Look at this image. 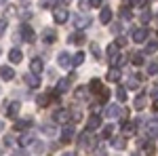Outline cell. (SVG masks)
<instances>
[{
  "label": "cell",
  "instance_id": "obj_1",
  "mask_svg": "<svg viewBox=\"0 0 158 156\" xmlns=\"http://www.w3.org/2000/svg\"><path fill=\"white\" fill-rule=\"evenodd\" d=\"M127 118V110L120 108V106H116V103H112L106 108V118Z\"/></svg>",
  "mask_w": 158,
  "mask_h": 156
},
{
  "label": "cell",
  "instance_id": "obj_2",
  "mask_svg": "<svg viewBox=\"0 0 158 156\" xmlns=\"http://www.w3.org/2000/svg\"><path fill=\"white\" fill-rule=\"evenodd\" d=\"M78 145H80V150H89V148H95V139H93V135H91V131H82V135H80V139H78Z\"/></svg>",
  "mask_w": 158,
  "mask_h": 156
},
{
  "label": "cell",
  "instance_id": "obj_3",
  "mask_svg": "<svg viewBox=\"0 0 158 156\" xmlns=\"http://www.w3.org/2000/svg\"><path fill=\"white\" fill-rule=\"evenodd\" d=\"M148 36H150V32H148L146 27H135L133 30V42H137V44H141V42H146Z\"/></svg>",
  "mask_w": 158,
  "mask_h": 156
},
{
  "label": "cell",
  "instance_id": "obj_4",
  "mask_svg": "<svg viewBox=\"0 0 158 156\" xmlns=\"http://www.w3.org/2000/svg\"><path fill=\"white\" fill-rule=\"evenodd\" d=\"M19 34H21V38L23 40H27V42H34L36 40V34H34V30L30 27L27 23H23L21 27H19Z\"/></svg>",
  "mask_w": 158,
  "mask_h": 156
},
{
  "label": "cell",
  "instance_id": "obj_5",
  "mask_svg": "<svg viewBox=\"0 0 158 156\" xmlns=\"http://www.w3.org/2000/svg\"><path fill=\"white\" fill-rule=\"evenodd\" d=\"M91 21H93V19H91L89 15H76V17H74V25H76L78 30L89 27V25H91Z\"/></svg>",
  "mask_w": 158,
  "mask_h": 156
},
{
  "label": "cell",
  "instance_id": "obj_6",
  "mask_svg": "<svg viewBox=\"0 0 158 156\" xmlns=\"http://www.w3.org/2000/svg\"><path fill=\"white\" fill-rule=\"evenodd\" d=\"M146 133L150 137H158V118H150L146 122Z\"/></svg>",
  "mask_w": 158,
  "mask_h": 156
},
{
  "label": "cell",
  "instance_id": "obj_7",
  "mask_svg": "<svg viewBox=\"0 0 158 156\" xmlns=\"http://www.w3.org/2000/svg\"><path fill=\"white\" fill-rule=\"evenodd\" d=\"M23 82L27 84V86H30V89H38V86H40V78H38V74H25L23 76Z\"/></svg>",
  "mask_w": 158,
  "mask_h": 156
},
{
  "label": "cell",
  "instance_id": "obj_8",
  "mask_svg": "<svg viewBox=\"0 0 158 156\" xmlns=\"http://www.w3.org/2000/svg\"><path fill=\"white\" fill-rule=\"evenodd\" d=\"M53 17H55L57 23H65L68 17H70V13L65 11V9H53Z\"/></svg>",
  "mask_w": 158,
  "mask_h": 156
},
{
  "label": "cell",
  "instance_id": "obj_9",
  "mask_svg": "<svg viewBox=\"0 0 158 156\" xmlns=\"http://www.w3.org/2000/svg\"><path fill=\"white\" fill-rule=\"evenodd\" d=\"M74 127H63V131H61V144H70L74 139Z\"/></svg>",
  "mask_w": 158,
  "mask_h": 156
},
{
  "label": "cell",
  "instance_id": "obj_10",
  "mask_svg": "<svg viewBox=\"0 0 158 156\" xmlns=\"http://www.w3.org/2000/svg\"><path fill=\"white\" fill-rule=\"evenodd\" d=\"M70 118H72L70 110H57V112L53 114V120H57V122H68Z\"/></svg>",
  "mask_w": 158,
  "mask_h": 156
},
{
  "label": "cell",
  "instance_id": "obj_11",
  "mask_svg": "<svg viewBox=\"0 0 158 156\" xmlns=\"http://www.w3.org/2000/svg\"><path fill=\"white\" fill-rule=\"evenodd\" d=\"M85 40H86V36H85V34H82V32H80V30H78V32H74V34H70V36H68V42H70V44H82Z\"/></svg>",
  "mask_w": 158,
  "mask_h": 156
},
{
  "label": "cell",
  "instance_id": "obj_12",
  "mask_svg": "<svg viewBox=\"0 0 158 156\" xmlns=\"http://www.w3.org/2000/svg\"><path fill=\"white\" fill-rule=\"evenodd\" d=\"M101 127V118H99L97 114H93L91 118L86 120V131H95V129H99Z\"/></svg>",
  "mask_w": 158,
  "mask_h": 156
},
{
  "label": "cell",
  "instance_id": "obj_13",
  "mask_svg": "<svg viewBox=\"0 0 158 156\" xmlns=\"http://www.w3.org/2000/svg\"><path fill=\"white\" fill-rule=\"evenodd\" d=\"M135 131H137V122H129V120H127V122L122 124V135H124V137L135 135Z\"/></svg>",
  "mask_w": 158,
  "mask_h": 156
},
{
  "label": "cell",
  "instance_id": "obj_14",
  "mask_svg": "<svg viewBox=\"0 0 158 156\" xmlns=\"http://www.w3.org/2000/svg\"><path fill=\"white\" fill-rule=\"evenodd\" d=\"M99 21L103 25H108L112 21V11H110V6H101V13H99Z\"/></svg>",
  "mask_w": 158,
  "mask_h": 156
},
{
  "label": "cell",
  "instance_id": "obj_15",
  "mask_svg": "<svg viewBox=\"0 0 158 156\" xmlns=\"http://www.w3.org/2000/svg\"><path fill=\"white\" fill-rule=\"evenodd\" d=\"M0 78H2V80H13V78H15V70L9 68V65H2V68H0Z\"/></svg>",
  "mask_w": 158,
  "mask_h": 156
},
{
  "label": "cell",
  "instance_id": "obj_16",
  "mask_svg": "<svg viewBox=\"0 0 158 156\" xmlns=\"http://www.w3.org/2000/svg\"><path fill=\"white\" fill-rule=\"evenodd\" d=\"M42 40H44L47 44L55 42V40H57V32H55V30H51V27H47V30L42 32Z\"/></svg>",
  "mask_w": 158,
  "mask_h": 156
},
{
  "label": "cell",
  "instance_id": "obj_17",
  "mask_svg": "<svg viewBox=\"0 0 158 156\" xmlns=\"http://www.w3.org/2000/svg\"><path fill=\"white\" fill-rule=\"evenodd\" d=\"M139 82H141V76H139V74H131V76L127 78V86H129V89H137Z\"/></svg>",
  "mask_w": 158,
  "mask_h": 156
},
{
  "label": "cell",
  "instance_id": "obj_18",
  "mask_svg": "<svg viewBox=\"0 0 158 156\" xmlns=\"http://www.w3.org/2000/svg\"><path fill=\"white\" fill-rule=\"evenodd\" d=\"M19 108H21V103H19V101H13L11 106L6 108V116H9V118H15V116L19 114Z\"/></svg>",
  "mask_w": 158,
  "mask_h": 156
},
{
  "label": "cell",
  "instance_id": "obj_19",
  "mask_svg": "<svg viewBox=\"0 0 158 156\" xmlns=\"http://www.w3.org/2000/svg\"><path fill=\"white\" fill-rule=\"evenodd\" d=\"M89 89H91V91H93V93H101V91H103V89H106V86H103V84H101V80H99V78H93V80H91V82H89Z\"/></svg>",
  "mask_w": 158,
  "mask_h": 156
},
{
  "label": "cell",
  "instance_id": "obj_20",
  "mask_svg": "<svg viewBox=\"0 0 158 156\" xmlns=\"http://www.w3.org/2000/svg\"><path fill=\"white\" fill-rule=\"evenodd\" d=\"M68 86H70V78H63V80H59L57 89H55V95H63V93L68 91Z\"/></svg>",
  "mask_w": 158,
  "mask_h": 156
},
{
  "label": "cell",
  "instance_id": "obj_21",
  "mask_svg": "<svg viewBox=\"0 0 158 156\" xmlns=\"http://www.w3.org/2000/svg\"><path fill=\"white\" fill-rule=\"evenodd\" d=\"M32 124H34V122H32V120H30V118H25V120H17L13 129H15V131H23V129H30Z\"/></svg>",
  "mask_w": 158,
  "mask_h": 156
},
{
  "label": "cell",
  "instance_id": "obj_22",
  "mask_svg": "<svg viewBox=\"0 0 158 156\" xmlns=\"http://www.w3.org/2000/svg\"><path fill=\"white\" fill-rule=\"evenodd\" d=\"M42 68H44V65H42V59L34 57V59H32V63H30V70H32L34 74H40V72H42Z\"/></svg>",
  "mask_w": 158,
  "mask_h": 156
},
{
  "label": "cell",
  "instance_id": "obj_23",
  "mask_svg": "<svg viewBox=\"0 0 158 156\" xmlns=\"http://www.w3.org/2000/svg\"><path fill=\"white\" fill-rule=\"evenodd\" d=\"M108 80L110 82H118L120 80V68H112L108 72Z\"/></svg>",
  "mask_w": 158,
  "mask_h": 156
},
{
  "label": "cell",
  "instance_id": "obj_24",
  "mask_svg": "<svg viewBox=\"0 0 158 156\" xmlns=\"http://www.w3.org/2000/svg\"><path fill=\"white\" fill-rule=\"evenodd\" d=\"M9 59H11L13 63H19V61L23 59V55H21V51H19V48H11V53H9Z\"/></svg>",
  "mask_w": 158,
  "mask_h": 156
},
{
  "label": "cell",
  "instance_id": "obj_25",
  "mask_svg": "<svg viewBox=\"0 0 158 156\" xmlns=\"http://www.w3.org/2000/svg\"><path fill=\"white\" fill-rule=\"evenodd\" d=\"M57 61H59L61 68H70V65H72V61H70V55H68V53H59Z\"/></svg>",
  "mask_w": 158,
  "mask_h": 156
},
{
  "label": "cell",
  "instance_id": "obj_26",
  "mask_svg": "<svg viewBox=\"0 0 158 156\" xmlns=\"http://www.w3.org/2000/svg\"><path fill=\"white\" fill-rule=\"evenodd\" d=\"M53 97H57V95H55V93L51 91L49 95H40L36 101H38V106H40V108H44V106H49V99H53Z\"/></svg>",
  "mask_w": 158,
  "mask_h": 156
},
{
  "label": "cell",
  "instance_id": "obj_27",
  "mask_svg": "<svg viewBox=\"0 0 158 156\" xmlns=\"http://www.w3.org/2000/svg\"><path fill=\"white\" fill-rule=\"evenodd\" d=\"M148 106V99L143 95H139V97H135V101H133V108L135 110H143Z\"/></svg>",
  "mask_w": 158,
  "mask_h": 156
},
{
  "label": "cell",
  "instance_id": "obj_28",
  "mask_svg": "<svg viewBox=\"0 0 158 156\" xmlns=\"http://www.w3.org/2000/svg\"><path fill=\"white\" fill-rule=\"evenodd\" d=\"M36 139H34V135H30V133H25V135H21L19 137V145L23 148V145H27V144H34Z\"/></svg>",
  "mask_w": 158,
  "mask_h": 156
},
{
  "label": "cell",
  "instance_id": "obj_29",
  "mask_svg": "<svg viewBox=\"0 0 158 156\" xmlns=\"http://www.w3.org/2000/svg\"><path fill=\"white\" fill-rule=\"evenodd\" d=\"M112 145H114L116 150H124V148H127V139H124V137H116V139H112Z\"/></svg>",
  "mask_w": 158,
  "mask_h": 156
},
{
  "label": "cell",
  "instance_id": "obj_30",
  "mask_svg": "<svg viewBox=\"0 0 158 156\" xmlns=\"http://www.w3.org/2000/svg\"><path fill=\"white\" fill-rule=\"evenodd\" d=\"M74 97H76V101H82L86 97V86H78V89L74 91Z\"/></svg>",
  "mask_w": 158,
  "mask_h": 156
},
{
  "label": "cell",
  "instance_id": "obj_31",
  "mask_svg": "<svg viewBox=\"0 0 158 156\" xmlns=\"http://www.w3.org/2000/svg\"><path fill=\"white\" fill-rule=\"evenodd\" d=\"M32 152H34V154H42V152H44V144H42V141H34V144H32Z\"/></svg>",
  "mask_w": 158,
  "mask_h": 156
},
{
  "label": "cell",
  "instance_id": "obj_32",
  "mask_svg": "<svg viewBox=\"0 0 158 156\" xmlns=\"http://www.w3.org/2000/svg\"><path fill=\"white\" fill-rule=\"evenodd\" d=\"M148 74H158V59H152L148 63Z\"/></svg>",
  "mask_w": 158,
  "mask_h": 156
},
{
  "label": "cell",
  "instance_id": "obj_33",
  "mask_svg": "<svg viewBox=\"0 0 158 156\" xmlns=\"http://www.w3.org/2000/svg\"><path fill=\"white\" fill-rule=\"evenodd\" d=\"M120 17L124 19V21H129V19L133 17V13H131V9H129V6H122V9H120Z\"/></svg>",
  "mask_w": 158,
  "mask_h": 156
},
{
  "label": "cell",
  "instance_id": "obj_34",
  "mask_svg": "<svg viewBox=\"0 0 158 156\" xmlns=\"http://www.w3.org/2000/svg\"><path fill=\"white\" fill-rule=\"evenodd\" d=\"M91 53H93V57H95V59H101V51H99L97 42H91Z\"/></svg>",
  "mask_w": 158,
  "mask_h": 156
},
{
  "label": "cell",
  "instance_id": "obj_35",
  "mask_svg": "<svg viewBox=\"0 0 158 156\" xmlns=\"http://www.w3.org/2000/svg\"><path fill=\"white\" fill-rule=\"evenodd\" d=\"M131 61H133V65H141L143 63V55L141 53H133L131 55Z\"/></svg>",
  "mask_w": 158,
  "mask_h": 156
},
{
  "label": "cell",
  "instance_id": "obj_36",
  "mask_svg": "<svg viewBox=\"0 0 158 156\" xmlns=\"http://www.w3.org/2000/svg\"><path fill=\"white\" fill-rule=\"evenodd\" d=\"M112 133H114V127H112V124H106V127H103V133H101V137H103V139H110Z\"/></svg>",
  "mask_w": 158,
  "mask_h": 156
},
{
  "label": "cell",
  "instance_id": "obj_37",
  "mask_svg": "<svg viewBox=\"0 0 158 156\" xmlns=\"http://www.w3.org/2000/svg\"><path fill=\"white\" fill-rule=\"evenodd\" d=\"M82 61H85V53H76V55H74V59H72V65L76 68V65H80Z\"/></svg>",
  "mask_w": 158,
  "mask_h": 156
},
{
  "label": "cell",
  "instance_id": "obj_38",
  "mask_svg": "<svg viewBox=\"0 0 158 156\" xmlns=\"http://www.w3.org/2000/svg\"><path fill=\"white\" fill-rule=\"evenodd\" d=\"M40 129H42V133H47V135H55V124H49V122H47V124H42Z\"/></svg>",
  "mask_w": 158,
  "mask_h": 156
},
{
  "label": "cell",
  "instance_id": "obj_39",
  "mask_svg": "<svg viewBox=\"0 0 158 156\" xmlns=\"http://www.w3.org/2000/svg\"><path fill=\"white\" fill-rule=\"evenodd\" d=\"M139 19H141V23H148V21L152 19V15H150V11H148V9H143V11H141V15H139Z\"/></svg>",
  "mask_w": 158,
  "mask_h": 156
},
{
  "label": "cell",
  "instance_id": "obj_40",
  "mask_svg": "<svg viewBox=\"0 0 158 156\" xmlns=\"http://www.w3.org/2000/svg\"><path fill=\"white\" fill-rule=\"evenodd\" d=\"M70 114H72V120H74V122H78V120H82V114H80V110L72 108V110H70Z\"/></svg>",
  "mask_w": 158,
  "mask_h": 156
},
{
  "label": "cell",
  "instance_id": "obj_41",
  "mask_svg": "<svg viewBox=\"0 0 158 156\" xmlns=\"http://www.w3.org/2000/svg\"><path fill=\"white\" fill-rule=\"evenodd\" d=\"M11 156H30V152L25 150V148H17V150H13Z\"/></svg>",
  "mask_w": 158,
  "mask_h": 156
},
{
  "label": "cell",
  "instance_id": "obj_42",
  "mask_svg": "<svg viewBox=\"0 0 158 156\" xmlns=\"http://www.w3.org/2000/svg\"><path fill=\"white\" fill-rule=\"evenodd\" d=\"M116 97H118V101H124V99H127V91H124L122 86H118V89H116Z\"/></svg>",
  "mask_w": 158,
  "mask_h": 156
},
{
  "label": "cell",
  "instance_id": "obj_43",
  "mask_svg": "<svg viewBox=\"0 0 158 156\" xmlns=\"http://www.w3.org/2000/svg\"><path fill=\"white\" fill-rule=\"evenodd\" d=\"M158 51V42L154 40V42H148V47H146V53H156Z\"/></svg>",
  "mask_w": 158,
  "mask_h": 156
},
{
  "label": "cell",
  "instance_id": "obj_44",
  "mask_svg": "<svg viewBox=\"0 0 158 156\" xmlns=\"http://www.w3.org/2000/svg\"><path fill=\"white\" fill-rule=\"evenodd\" d=\"M78 6H80V11H86V13H89V9H91V2H89V0H80V2H78Z\"/></svg>",
  "mask_w": 158,
  "mask_h": 156
},
{
  "label": "cell",
  "instance_id": "obj_45",
  "mask_svg": "<svg viewBox=\"0 0 158 156\" xmlns=\"http://www.w3.org/2000/svg\"><path fill=\"white\" fill-rule=\"evenodd\" d=\"M6 25H9L6 17H4V19H0V38H2V34H4V32H6Z\"/></svg>",
  "mask_w": 158,
  "mask_h": 156
},
{
  "label": "cell",
  "instance_id": "obj_46",
  "mask_svg": "<svg viewBox=\"0 0 158 156\" xmlns=\"http://www.w3.org/2000/svg\"><path fill=\"white\" fill-rule=\"evenodd\" d=\"M99 99H101V103H103V101H108V99H110V91H108V89H103V91L99 93Z\"/></svg>",
  "mask_w": 158,
  "mask_h": 156
},
{
  "label": "cell",
  "instance_id": "obj_47",
  "mask_svg": "<svg viewBox=\"0 0 158 156\" xmlns=\"http://www.w3.org/2000/svg\"><path fill=\"white\" fill-rule=\"evenodd\" d=\"M116 44H118V47H124V44H127V38H124V36H118V38H116Z\"/></svg>",
  "mask_w": 158,
  "mask_h": 156
},
{
  "label": "cell",
  "instance_id": "obj_48",
  "mask_svg": "<svg viewBox=\"0 0 158 156\" xmlns=\"http://www.w3.org/2000/svg\"><path fill=\"white\" fill-rule=\"evenodd\" d=\"M95 156H108V152H106V150H101V148H99L97 152H95Z\"/></svg>",
  "mask_w": 158,
  "mask_h": 156
},
{
  "label": "cell",
  "instance_id": "obj_49",
  "mask_svg": "<svg viewBox=\"0 0 158 156\" xmlns=\"http://www.w3.org/2000/svg\"><path fill=\"white\" fill-rule=\"evenodd\" d=\"M91 2V6H101V0H89Z\"/></svg>",
  "mask_w": 158,
  "mask_h": 156
},
{
  "label": "cell",
  "instance_id": "obj_50",
  "mask_svg": "<svg viewBox=\"0 0 158 156\" xmlns=\"http://www.w3.org/2000/svg\"><path fill=\"white\" fill-rule=\"evenodd\" d=\"M4 144H6V145H11V144H13V135H9V137H4Z\"/></svg>",
  "mask_w": 158,
  "mask_h": 156
},
{
  "label": "cell",
  "instance_id": "obj_51",
  "mask_svg": "<svg viewBox=\"0 0 158 156\" xmlns=\"http://www.w3.org/2000/svg\"><path fill=\"white\" fill-rule=\"evenodd\" d=\"M112 32H120V23H114V25H112Z\"/></svg>",
  "mask_w": 158,
  "mask_h": 156
},
{
  "label": "cell",
  "instance_id": "obj_52",
  "mask_svg": "<svg viewBox=\"0 0 158 156\" xmlns=\"http://www.w3.org/2000/svg\"><path fill=\"white\" fill-rule=\"evenodd\" d=\"M152 97H154V99L158 101V89H154V91H152Z\"/></svg>",
  "mask_w": 158,
  "mask_h": 156
},
{
  "label": "cell",
  "instance_id": "obj_53",
  "mask_svg": "<svg viewBox=\"0 0 158 156\" xmlns=\"http://www.w3.org/2000/svg\"><path fill=\"white\" fill-rule=\"evenodd\" d=\"M152 108H154V110H158V101H156V99H154V106H152Z\"/></svg>",
  "mask_w": 158,
  "mask_h": 156
},
{
  "label": "cell",
  "instance_id": "obj_54",
  "mask_svg": "<svg viewBox=\"0 0 158 156\" xmlns=\"http://www.w3.org/2000/svg\"><path fill=\"white\" fill-rule=\"evenodd\" d=\"M63 156H76V154H74V152H65Z\"/></svg>",
  "mask_w": 158,
  "mask_h": 156
},
{
  "label": "cell",
  "instance_id": "obj_55",
  "mask_svg": "<svg viewBox=\"0 0 158 156\" xmlns=\"http://www.w3.org/2000/svg\"><path fill=\"white\" fill-rule=\"evenodd\" d=\"M4 4H6V0H0V6H4Z\"/></svg>",
  "mask_w": 158,
  "mask_h": 156
},
{
  "label": "cell",
  "instance_id": "obj_56",
  "mask_svg": "<svg viewBox=\"0 0 158 156\" xmlns=\"http://www.w3.org/2000/svg\"><path fill=\"white\" fill-rule=\"evenodd\" d=\"M133 156H141V154H137V152H135V154H133Z\"/></svg>",
  "mask_w": 158,
  "mask_h": 156
}]
</instances>
